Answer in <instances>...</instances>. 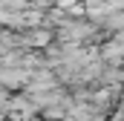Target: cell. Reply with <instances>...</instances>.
Listing matches in <instances>:
<instances>
[{
  "mask_svg": "<svg viewBox=\"0 0 124 121\" xmlns=\"http://www.w3.org/2000/svg\"><path fill=\"white\" fill-rule=\"evenodd\" d=\"M32 78L29 69H23V66H3L0 69V84L6 87V90H20V87H26Z\"/></svg>",
  "mask_w": 124,
  "mask_h": 121,
  "instance_id": "1",
  "label": "cell"
},
{
  "mask_svg": "<svg viewBox=\"0 0 124 121\" xmlns=\"http://www.w3.org/2000/svg\"><path fill=\"white\" fill-rule=\"evenodd\" d=\"M29 92H43V90H55L58 87V78L52 75V72H46V69H40V72H32L29 78Z\"/></svg>",
  "mask_w": 124,
  "mask_h": 121,
  "instance_id": "2",
  "label": "cell"
},
{
  "mask_svg": "<svg viewBox=\"0 0 124 121\" xmlns=\"http://www.w3.org/2000/svg\"><path fill=\"white\" fill-rule=\"evenodd\" d=\"M101 60H107V63H121L124 60V38L104 43V46H101Z\"/></svg>",
  "mask_w": 124,
  "mask_h": 121,
  "instance_id": "3",
  "label": "cell"
},
{
  "mask_svg": "<svg viewBox=\"0 0 124 121\" xmlns=\"http://www.w3.org/2000/svg\"><path fill=\"white\" fill-rule=\"evenodd\" d=\"M20 38H23V46H46L52 35H49V29H35V26H32V29L26 32V35H20Z\"/></svg>",
  "mask_w": 124,
  "mask_h": 121,
  "instance_id": "4",
  "label": "cell"
},
{
  "mask_svg": "<svg viewBox=\"0 0 124 121\" xmlns=\"http://www.w3.org/2000/svg\"><path fill=\"white\" fill-rule=\"evenodd\" d=\"M72 3H78V0H58V6H61V9H69Z\"/></svg>",
  "mask_w": 124,
  "mask_h": 121,
  "instance_id": "5",
  "label": "cell"
},
{
  "mask_svg": "<svg viewBox=\"0 0 124 121\" xmlns=\"http://www.w3.org/2000/svg\"><path fill=\"white\" fill-rule=\"evenodd\" d=\"M0 121H3V113H0Z\"/></svg>",
  "mask_w": 124,
  "mask_h": 121,
  "instance_id": "6",
  "label": "cell"
},
{
  "mask_svg": "<svg viewBox=\"0 0 124 121\" xmlns=\"http://www.w3.org/2000/svg\"><path fill=\"white\" fill-rule=\"evenodd\" d=\"M121 81H124V75H121Z\"/></svg>",
  "mask_w": 124,
  "mask_h": 121,
  "instance_id": "7",
  "label": "cell"
}]
</instances>
